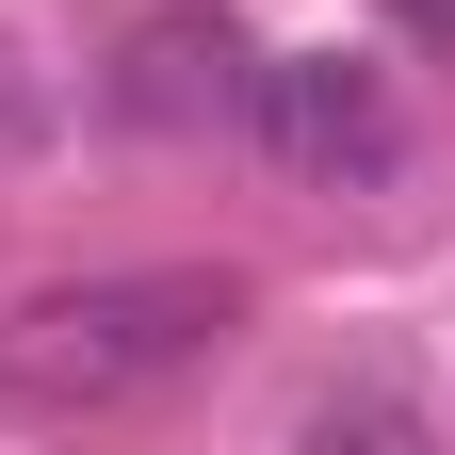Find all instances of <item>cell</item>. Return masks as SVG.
I'll use <instances>...</instances> for the list:
<instances>
[{
  "label": "cell",
  "mask_w": 455,
  "mask_h": 455,
  "mask_svg": "<svg viewBox=\"0 0 455 455\" xmlns=\"http://www.w3.org/2000/svg\"><path fill=\"white\" fill-rule=\"evenodd\" d=\"M228 276H66V293H33L17 325H0V407L33 423H82V407H131V390L196 374L228 341Z\"/></svg>",
  "instance_id": "6da1fadb"
},
{
  "label": "cell",
  "mask_w": 455,
  "mask_h": 455,
  "mask_svg": "<svg viewBox=\"0 0 455 455\" xmlns=\"http://www.w3.org/2000/svg\"><path fill=\"white\" fill-rule=\"evenodd\" d=\"M244 131L293 163V180H374V163L407 147V114H390L374 66H341V49H276V66H244Z\"/></svg>",
  "instance_id": "7a4b0ae2"
},
{
  "label": "cell",
  "mask_w": 455,
  "mask_h": 455,
  "mask_svg": "<svg viewBox=\"0 0 455 455\" xmlns=\"http://www.w3.org/2000/svg\"><path fill=\"white\" fill-rule=\"evenodd\" d=\"M114 98H131L147 131H196V114H244V33H228V17H163V33H131V66H114Z\"/></svg>",
  "instance_id": "3957f363"
},
{
  "label": "cell",
  "mask_w": 455,
  "mask_h": 455,
  "mask_svg": "<svg viewBox=\"0 0 455 455\" xmlns=\"http://www.w3.org/2000/svg\"><path fill=\"white\" fill-rule=\"evenodd\" d=\"M390 17H407V33H439V49H455V0H390Z\"/></svg>",
  "instance_id": "277c9868"
}]
</instances>
